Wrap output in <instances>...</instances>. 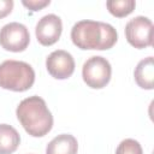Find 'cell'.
I'll return each instance as SVG.
<instances>
[{
  "label": "cell",
  "instance_id": "cell-1",
  "mask_svg": "<svg viewBox=\"0 0 154 154\" xmlns=\"http://www.w3.org/2000/svg\"><path fill=\"white\" fill-rule=\"evenodd\" d=\"M71 40L81 49L103 51L116 45L118 35L111 24L85 19L77 22L72 26Z\"/></svg>",
  "mask_w": 154,
  "mask_h": 154
},
{
  "label": "cell",
  "instance_id": "cell-2",
  "mask_svg": "<svg viewBox=\"0 0 154 154\" xmlns=\"http://www.w3.org/2000/svg\"><path fill=\"white\" fill-rule=\"evenodd\" d=\"M16 114L24 130L34 137H42L52 130L53 116L40 96L34 95L22 100Z\"/></svg>",
  "mask_w": 154,
  "mask_h": 154
},
{
  "label": "cell",
  "instance_id": "cell-3",
  "mask_svg": "<svg viewBox=\"0 0 154 154\" xmlns=\"http://www.w3.org/2000/svg\"><path fill=\"white\" fill-rule=\"evenodd\" d=\"M35 82L34 69L24 61L5 60L0 64V87L12 91H25Z\"/></svg>",
  "mask_w": 154,
  "mask_h": 154
},
{
  "label": "cell",
  "instance_id": "cell-4",
  "mask_svg": "<svg viewBox=\"0 0 154 154\" xmlns=\"http://www.w3.org/2000/svg\"><path fill=\"white\" fill-rule=\"evenodd\" d=\"M112 67L109 61L99 55L90 57L82 67V77L84 83L93 89L106 87L111 79Z\"/></svg>",
  "mask_w": 154,
  "mask_h": 154
},
{
  "label": "cell",
  "instance_id": "cell-5",
  "mask_svg": "<svg viewBox=\"0 0 154 154\" xmlns=\"http://www.w3.org/2000/svg\"><path fill=\"white\" fill-rule=\"evenodd\" d=\"M125 37L135 48H146L153 43V23L149 18L137 16L125 25Z\"/></svg>",
  "mask_w": 154,
  "mask_h": 154
},
{
  "label": "cell",
  "instance_id": "cell-6",
  "mask_svg": "<svg viewBox=\"0 0 154 154\" xmlns=\"http://www.w3.org/2000/svg\"><path fill=\"white\" fill-rule=\"evenodd\" d=\"M30 42V34L25 25L12 22L0 30V46L10 52H23Z\"/></svg>",
  "mask_w": 154,
  "mask_h": 154
},
{
  "label": "cell",
  "instance_id": "cell-7",
  "mask_svg": "<svg viewBox=\"0 0 154 154\" xmlns=\"http://www.w3.org/2000/svg\"><path fill=\"white\" fill-rule=\"evenodd\" d=\"M46 67L52 77L57 79H66L71 77L75 71V60L69 52L58 49L47 57Z\"/></svg>",
  "mask_w": 154,
  "mask_h": 154
},
{
  "label": "cell",
  "instance_id": "cell-8",
  "mask_svg": "<svg viewBox=\"0 0 154 154\" xmlns=\"http://www.w3.org/2000/svg\"><path fill=\"white\" fill-rule=\"evenodd\" d=\"M61 31H63L61 19L53 13L43 16L37 22L35 28L36 38L42 46L54 45L60 38Z\"/></svg>",
  "mask_w": 154,
  "mask_h": 154
},
{
  "label": "cell",
  "instance_id": "cell-9",
  "mask_svg": "<svg viewBox=\"0 0 154 154\" xmlns=\"http://www.w3.org/2000/svg\"><path fill=\"white\" fill-rule=\"evenodd\" d=\"M78 143L75 136L61 134L55 136L46 148V154H77Z\"/></svg>",
  "mask_w": 154,
  "mask_h": 154
},
{
  "label": "cell",
  "instance_id": "cell-10",
  "mask_svg": "<svg viewBox=\"0 0 154 154\" xmlns=\"http://www.w3.org/2000/svg\"><path fill=\"white\" fill-rule=\"evenodd\" d=\"M134 77L138 87L142 89H153L154 88V63L153 57H148L141 60L134 72Z\"/></svg>",
  "mask_w": 154,
  "mask_h": 154
},
{
  "label": "cell",
  "instance_id": "cell-11",
  "mask_svg": "<svg viewBox=\"0 0 154 154\" xmlns=\"http://www.w3.org/2000/svg\"><path fill=\"white\" fill-rule=\"evenodd\" d=\"M19 143L18 131L8 124H0V154H12L17 150Z\"/></svg>",
  "mask_w": 154,
  "mask_h": 154
},
{
  "label": "cell",
  "instance_id": "cell-12",
  "mask_svg": "<svg viewBox=\"0 0 154 154\" xmlns=\"http://www.w3.org/2000/svg\"><path fill=\"white\" fill-rule=\"evenodd\" d=\"M106 6L112 16L123 18L135 10L136 2L134 0H109L106 2Z\"/></svg>",
  "mask_w": 154,
  "mask_h": 154
},
{
  "label": "cell",
  "instance_id": "cell-13",
  "mask_svg": "<svg viewBox=\"0 0 154 154\" xmlns=\"http://www.w3.org/2000/svg\"><path fill=\"white\" fill-rule=\"evenodd\" d=\"M116 154H143V150L137 141L132 138H125L117 147Z\"/></svg>",
  "mask_w": 154,
  "mask_h": 154
},
{
  "label": "cell",
  "instance_id": "cell-14",
  "mask_svg": "<svg viewBox=\"0 0 154 154\" xmlns=\"http://www.w3.org/2000/svg\"><path fill=\"white\" fill-rule=\"evenodd\" d=\"M49 2H51L49 0H29V1L23 0L22 1V4L31 11H40L43 7H46L47 5H49Z\"/></svg>",
  "mask_w": 154,
  "mask_h": 154
},
{
  "label": "cell",
  "instance_id": "cell-15",
  "mask_svg": "<svg viewBox=\"0 0 154 154\" xmlns=\"http://www.w3.org/2000/svg\"><path fill=\"white\" fill-rule=\"evenodd\" d=\"M12 8H13L12 0H0V19L10 14Z\"/></svg>",
  "mask_w": 154,
  "mask_h": 154
}]
</instances>
